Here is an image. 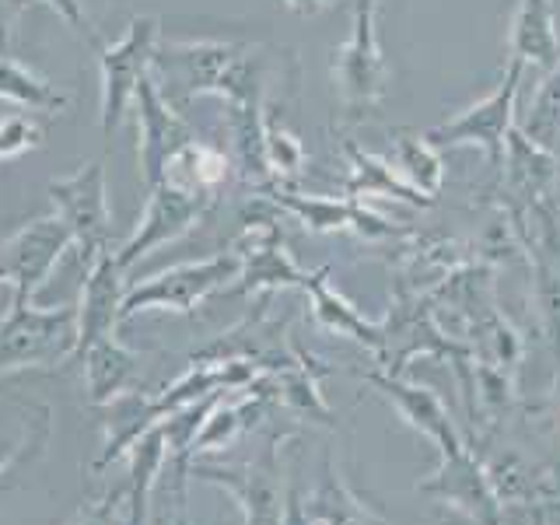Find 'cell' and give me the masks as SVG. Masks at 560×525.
<instances>
[{
  "label": "cell",
  "mask_w": 560,
  "mask_h": 525,
  "mask_svg": "<svg viewBox=\"0 0 560 525\" xmlns=\"http://www.w3.org/2000/svg\"><path fill=\"white\" fill-rule=\"evenodd\" d=\"M466 347L455 343L448 332L438 326L431 302L420 294L393 291L389 312L382 319V347H378V372L385 375H407V368L417 358H434V361H455L463 358Z\"/></svg>",
  "instance_id": "4"
},
{
  "label": "cell",
  "mask_w": 560,
  "mask_h": 525,
  "mask_svg": "<svg viewBox=\"0 0 560 525\" xmlns=\"http://www.w3.org/2000/svg\"><path fill=\"white\" fill-rule=\"evenodd\" d=\"M525 81V67L508 60L504 74L498 81V88L490 95H483L480 102L466 105L463 113H455L452 119L438 122V127L428 130V140L434 148H480L487 154V168L490 175H498L501 158H504V140L515 130V105H518V92Z\"/></svg>",
  "instance_id": "3"
},
{
  "label": "cell",
  "mask_w": 560,
  "mask_h": 525,
  "mask_svg": "<svg viewBox=\"0 0 560 525\" xmlns=\"http://www.w3.org/2000/svg\"><path fill=\"white\" fill-rule=\"evenodd\" d=\"M364 382L372 385L378 396L389 399L393 410L407 420L417 434H424L438 452H452L466 445V434L459 431L442 396H438L431 385H417L407 375H385V372H364Z\"/></svg>",
  "instance_id": "15"
},
{
  "label": "cell",
  "mask_w": 560,
  "mask_h": 525,
  "mask_svg": "<svg viewBox=\"0 0 560 525\" xmlns=\"http://www.w3.org/2000/svg\"><path fill=\"white\" fill-rule=\"evenodd\" d=\"M466 245L448 235H410L407 249H399L393 291H407L428 298L442 280H448L459 267H466Z\"/></svg>",
  "instance_id": "17"
},
{
  "label": "cell",
  "mask_w": 560,
  "mask_h": 525,
  "mask_svg": "<svg viewBox=\"0 0 560 525\" xmlns=\"http://www.w3.org/2000/svg\"><path fill=\"white\" fill-rule=\"evenodd\" d=\"M35 413H39V410H35ZM32 428V424H28ZM25 428V438H22V442H0V472H4L14 459H22V455H25V448H32V445H43L46 442V434H49V424H43L39 431H28Z\"/></svg>",
  "instance_id": "29"
},
{
  "label": "cell",
  "mask_w": 560,
  "mask_h": 525,
  "mask_svg": "<svg viewBox=\"0 0 560 525\" xmlns=\"http://www.w3.org/2000/svg\"><path fill=\"white\" fill-rule=\"evenodd\" d=\"M332 81L340 92L347 122H364L382 109L389 95V63L382 57L375 32V0H354L350 35L332 49Z\"/></svg>",
  "instance_id": "2"
},
{
  "label": "cell",
  "mask_w": 560,
  "mask_h": 525,
  "mask_svg": "<svg viewBox=\"0 0 560 525\" xmlns=\"http://www.w3.org/2000/svg\"><path fill=\"white\" fill-rule=\"evenodd\" d=\"M284 4L294 11V14H315V11H323L329 0H284Z\"/></svg>",
  "instance_id": "32"
},
{
  "label": "cell",
  "mask_w": 560,
  "mask_h": 525,
  "mask_svg": "<svg viewBox=\"0 0 560 525\" xmlns=\"http://www.w3.org/2000/svg\"><path fill=\"white\" fill-rule=\"evenodd\" d=\"M277 113L280 105H267V162L277 175V186H284V179H294L305 168L308 154L302 140L284 127V119H277Z\"/></svg>",
  "instance_id": "26"
},
{
  "label": "cell",
  "mask_w": 560,
  "mask_h": 525,
  "mask_svg": "<svg viewBox=\"0 0 560 525\" xmlns=\"http://www.w3.org/2000/svg\"><path fill=\"white\" fill-rule=\"evenodd\" d=\"M81 361H84L88 393H92L95 407H109V402L127 393V385L137 378V358L116 337L92 343L84 350Z\"/></svg>",
  "instance_id": "22"
},
{
  "label": "cell",
  "mask_w": 560,
  "mask_h": 525,
  "mask_svg": "<svg viewBox=\"0 0 560 525\" xmlns=\"http://www.w3.org/2000/svg\"><path fill=\"white\" fill-rule=\"evenodd\" d=\"M284 442H288V434H273L270 445L245 466H214V463L192 459L189 472L207 483L224 487L245 512V525H280V518H284L288 490H284V480H280L284 472H280L277 452Z\"/></svg>",
  "instance_id": "9"
},
{
  "label": "cell",
  "mask_w": 560,
  "mask_h": 525,
  "mask_svg": "<svg viewBox=\"0 0 560 525\" xmlns=\"http://www.w3.org/2000/svg\"><path fill=\"white\" fill-rule=\"evenodd\" d=\"M396 168L407 179L420 197H428L438 203L445 189V158L442 148H434L428 133L420 130H396Z\"/></svg>",
  "instance_id": "23"
},
{
  "label": "cell",
  "mask_w": 560,
  "mask_h": 525,
  "mask_svg": "<svg viewBox=\"0 0 560 525\" xmlns=\"http://www.w3.org/2000/svg\"><path fill=\"white\" fill-rule=\"evenodd\" d=\"M14 4H46V8L57 11L78 35H84L88 46H95V52L105 46V43H102V35H98L95 25H92V18H88V11H84L81 0H14Z\"/></svg>",
  "instance_id": "28"
},
{
  "label": "cell",
  "mask_w": 560,
  "mask_h": 525,
  "mask_svg": "<svg viewBox=\"0 0 560 525\" xmlns=\"http://www.w3.org/2000/svg\"><path fill=\"white\" fill-rule=\"evenodd\" d=\"M238 270H242L238 253L228 249L224 256H214V259L183 262V267L154 273V277L144 280V284H137V288L127 291V298H122V308H119V323L133 319L137 312H148V308H168V312L189 315L200 302H207L214 291H221L224 284H232V280L238 277Z\"/></svg>",
  "instance_id": "6"
},
{
  "label": "cell",
  "mask_w": 560,
  "mask_h": 525,
  "mask_svg": "<svg viewBox=\"0 0 560 525\" xmlns=\"http://www.w3.org/2000/svg\"><path fill=\"white\" fill-rule=\"evenodd\" d=\"M70 245H74V238L57 214L22 224L8 242H0V288L32 298L46 284V277Z\"/></svg>",
  "instance_id": "14"
},
{
  "label": "cell",
  "mask_w": 560,
  "mask_h": 525,
  "mask_svg": "<svg viewBox=\"0 0 560 525\" xmlns=\"http://www.w3.org/2000/svg\"><path fill=\"white\" fill-rule=\"evenodd\" d=\"M122 273L127 270L116 262V253H102L92 267L84 270V291L78 302V347L70 361H81L84 350L92 343L116 337L119 308H122V298H127Z\"/></svg>",
  "instance_id": "16"
},
{
  "label": "cell",
  "mask_w": 560,
  "mask_h": 525,
  "mask_svg": "<svg viewBox=\"0 0 560 525\" xmlns=\"http://www.w3.org/2000/svg\"><path fill=\"white\" fill-rule=\"evenodd\" d=\"M74 525H116L113 522V498L105 501L102 508H84Z\"/></svg>",
  "instance_id": "31"
},
{
  "label": "cell",
  "mask_w": 560,
  "mask_h": 525,
  "mask_svg": "<svg viewBox=\"0 0 560 525\" xmlns=\"http://www.w3.org/2000/svg\"><path fill=\"white\" fill-rule=\"evenodd\" d=\"M417 490L445 501L452 512H459L472 525H501L504 504L498 501L494 487L487 480L480 452L469 442L452 452H442V463H438V469Z\"/></svg>",
  "instance_id": "12"
},
{
  "label": "cell",
  "mask_w": 560,
  "mask_h": 525,
  "mask_svg": "<svg viewBox=\"0 0 560 525\" xmlns=\"http://www.w3.org/2000/svg\"><path fill=\"white\" fill-rule=\"evenodd\" d=\"M137 154H140V175H144V186L154 189L158 183L165 179V168L175 154H179L186 144L197 140L189 122L179 116V109L162 95L158 81L148 74L140 81L137 95Z\"/></svg>",
  "instance_id": "13"
},
{
  "label": "cell",
  "mask_w": 560,
  "mask_h": 525,
  "mask_svg": "<svg viewBox=\"0 0 560 525\" xmlns=\"http://www.w3.org/2000/svg\"><path fill=\"white\" fill-rule=\"evenodd\" d=\"M557 158H560V151H557Z\"/></svg>",
  "instance_id": "33"
},
{
  "label": "cell",
  "mask_w": 560,
  "mask_h": 525,
  "mask_svg": "<svg viewBox=\"0 0 560 525\" xmlns=\"http://www.w3.org/2000/svg\"><path fill=\"white\" fill-rule=\"evenodd\" d=\"M280 525H315L312 522V515L305 512V501H302V494L291 487L288 490V501H284V518H280Z\"/></svg>",
  "instance_id": "30"
},
{
  "label": "cell",
  "mask_w": 560,
  "mask_h": 525,
  "mask_svg": "<svg viewBox=\"0 0 560 525\" xmlns=\"http://www.w3.org/2000/svg\"><path fill=\"white\" fill-rule=\"evenodd\" d=\"M78 305L39 308L22 291H11V305L0 315V372L18 368H52L74 358Z\"/></svg>",
  "instance_id": "1"
},
{
  "label": "cell",
  "mask_w": 560,
  "mask_h": 525,
  "mask_svg": "<svg viewBox=\"0 0 560 525\" xmlns=\"http://www.w3.org/2000/svg\"><path fill=\"white\" fill-rule=\"evenodd\" d=\"M52 200V214L70 232L74 245L84 256V270L109 253L113 242V210H109V189H105V165L88 162L67 179H52L46 186Z\"/></svg>",
  "instance_id": "5"
},
{
  "label": "cell",
  "mask_w": 560,
  "mask_h": 525,
  "mask_svg": "<svg viewBox=\"0 0 560 525\" xmlns=\"http://www.w3.org/2000/svg\"><path fill=\"white\" fill-rule=\"evenodd\" d=\"M46 130L28 116H8L0 119V162H11V158L43 148Z\"/></svg>",
  "instance_id": "27"
},
{
  "label": "cell",
  "mask_w": 560,
  "mask_h": 525,
  "mask_svg": "<svg viewBox=\"0 0 560 525\" xmlns=\"http://www.w3.org/2000/svg\"><path fill=\"white\" fill-rule=\"evenodd\" d=\"M305 294L312 298V315H315V323H319L323 329L337 332V337H343V340H354V343L372 350V354H378L382 323L364 319V315L350 305L340 291L329 288V267L305 277Z\"/></svg>",
  "instance_id": "20"
},
{
  "label": "cell",
  "mask_w": 560,
  "mask_h": 525,
  "mask_svg": "<svg viewBox=\"0 0 560 525\" xmlns=\"http://www.w3.org/2000/svg\"><path fill=\"white\" fill-rule=\"evenodd\" d=\"M343 158L350 168L347 172V197H354V200L382 197V200H399V203L420 207V210L434 207L428 197H420V192L399 175V168L393 162H385V158L350 144V140H343Z\"/></svg>",
  "instance_id": "19"
},
{
  "label": "cell",
  "mask_w": 560,
  "mask_h": 525,
  "mask_svg": "<svg viewBox=\"0 0 560 525\" xmlns=\"http://www.w3.org/2000/svg\"><path fill=\"white\" fill-rule=\"evenodd\" d=\"M0 98L22 105L32 113H60L70 105V98L57 84L35 74L32 67L18 63L11 57H0Z\"/></svg>",
  "instance_id": "24"
},
{
  "label": "cell",
  "mask_w": 560,
  "mask_h": 525,
  "mask_svg": "<svg viewBox=\"0 0 560 525\" xmlns=\"http://www.w3.org/2000/svg\"><path fill=\"white\" fill-rule=\"evenodd\" d=\"M508 60L525 70H553L560 63V32L553 0H518L508 28Z\"/></svg>",
  "instance_id": "18"
},
{
  "label": "cell",
  "mask_w": 560,
  "mask_h": 525,
  "mask_svg": "<svg viewBox=\"0 0 560 525\" xmlns=\"http://www.w3.org/2000/svg\"><path fill=\"white\" fill-rule=\"evenodd\" d=\"M280 214L298 221L302 228L315 235H326V232H347V235H358L364 242H407L413 235V228L389 221L368 210L364 200L354 197H305V192H294L288 186H273L262 192Z\"/></svg>",
  "instance_id": "7"
},
{
  "label": "cell",
  "mask_w": 560,
  "mask_h": 525,
  "mask_svg": "<svg viewBox=\"0 0 560 525\" xmlns=\"http://www.w3.org/2000/svg\"><path fill=\"white\" fill-rule=\"evenodd\" d=\"M518 130L529 140H536L539 148L560 151V63L547 70V78L536 88L529 113L518 122Z\"/></svg>",
  "instance_id": "25"
},
{
  "label": "cell",
  "mask_w": 560,
  "mask_h": 525,
  "mask_svg": "<svg viewBox=\"0 0 560 525\" xmlns=\"http://www.w3.org/2000/svg\"><path fill=\"white\" fill-rule=\"evenodd\" d=\"M218 192H203V189H189L179 183H158L148 189V207L137 221V232L122 242V249L116 253V262L122 270L133 267L137 259H144L151 249L165 245L172 238L186 235L192 224L203 221V214L214 207Z\"/></svg>",
  "instance_id": "10"
},
{
  "label": "cell",
  "mask_w": 560,
  "mask_h": 525,
  "mask_svg": "<svg viewBox=\"0 0 560 525\" xmlns=\"http://www.w3.org/2000/svg\"><path fill=\"white\" fill-rule=\"evenodd\" d=\"M305 512L312 515L315 525H393L389 518L372 512V508H368L354 490L340 480V472L332 469L329 452H326V463H323L319 487H315L312 501H305Z\"/></svg>",
  "instance_id": "21"
},
{
  "label": "cell",
  "mask_w": 560,
  "mask_h": 525,
  "mask_svg": "<svg viewBox=\"0 0 560 525\" xmlns=\"http://www.w3.org/2000/svg\"><path fill=\"white\" fill-rule=\"evenodd\" d=\"M158 49V18H133L127 35L113 46L98 49V70H102V133L113 140L122 113L133 105L140 81L151 74Z\"/></svg>",
  "instance_id": "8"
},
{
  "label": "cell",
  "mask_w": 560,
  "mask_h": 525,
  "mask_svg": "<svg viewBox=\"0 0 560 525\" xmlns=\"http://www.w3.org/2000/svg\"><path fill=\"white\" fill-rule=\"evenodd\" d=\"M560 183V158L557 151L539 148L515 122V130L504 140V158L494 175V197L508 218H518L536 203L550 200Z\"/></svg>",
  "instance_id": "11"
}]
</instances>
